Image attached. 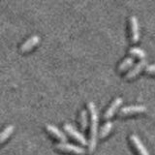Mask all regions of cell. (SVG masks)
<instances>
[{
  "label": "cell",
  "instance_id": "5",
  "mask_svg": "<svg viewBox=\"0 0 155 155\" xmlns=\"http://www.w3.org/2000/svg\"><path fill=\"white\" fill-rule=\"evenodd\" d=\"M129 142L138 155H149L147 149L144 147L142 140H140V138L136 134H131L129 136Z\"/></svg>",
  "mask_w": 155,
  "mask_h": 155
},
{
  "label": "cell",
  "instance_id": "1",
  "mask_svg": "<svg viewBox=\"0 0 155 155\" xmlns=\"http://www.w3.org/2000/svg\"><path fill=\"white\" fill-rule=\"evenodd\" d=\"M87 109H88V113L90 115V130H89V139H88V144H87V148H88V152L91 153L94 151L96 147L97 143V136H98V114H97V110L95 104L93 102H88L87 103Z\"/></svg>",
  "mask_w": 155,
  "mask_h": 155
},
{
  "label": "cell",
  "instance_id": "10",
  "mask_svg": "<svg viewBox=\"0 0 155 155\" xmlns=\"http://www.w3.org/2000/svg\"><path fill=\"white\" fill-rule=\"evenodd\" d=\"M46 130L51 136H52L53 138H55L59 140V143H66V140H67L66 135L63 133L62 131H60L59 129H58L56 126L52 125V124H47Z\"/></svg>",
  "mask_w": 155,
  "mask_h": 155
},
{
  "label": "cell",
  "instance_id": "4",
  "mask_svg": "<svg viewBox=\"0 0 155 155\" xmlns=\"http://www.w3.org/2000/svg\"><path fill=\"white\" fill-rule=\"evenodd\" d=\"M129 33H130V42L137 43L140 38L139 32V22L138 18L135 16H130L129 18Z\"/></svg>",
  "mask_w": 155,
  "mask_h": 155
},
{
  "label": "cell",
  "instance_id": "11",
  "mask_svg": "<svg viewBox=\"0 0 155 155\" xmlns=\"http://www.w3.org/2000/svg\"><path fill=\"white\" fill-rule=\"evenodd\" d=\"M134 60H135L134 57H132V56L125 57L124 59L119 63V65L117 67V71L119 73H121V72H124L125 70H127L128 68H130L131 66L133 65Z\"/></svg>",
  "mask_w": 155,
  "mask_h": 155
},
{
  "label": "cell",
  "instance_id": "3",
  "mask_svg": "<svg viewBox=\"0 0 155 155\" xmlns=\"http://www.w3.org/2000/svg\"><path fill=\"white\" fill-rule=\"evenodd\" d=\"M63 129H64L65 132H67V134L72 137L75 140H77L78 143H80L81 145H87L88 144V140H86V139L84 138V136L81 133H80L79 131H77L71 124L69 123H64L63 125Z\"/></svg>",
  "mask_w": 155,
  "mask_h": 155
},
{
  "label": "cell",
  "instance_id": "16",
  "mask_svg": "<svg viewBox=\"0 0 155 155\" xmlns=\"http://www.w3.org/2000/svg\"><path fill=\"white\" fill-rule=\"evenodd\" d=\"M145 72L147 73V74H152V75H155V64H148L147 65V67L144 68Z\"/></svg>",
  "mask_w": 155,
  "mask_h": 155
},
{
  "label": "cell",
  "instance_id": "7",
  "mask_svg": "<svg viewBox=\"0 0 155 155\" xmlns=\"http://www.w3.org/2000/svg\"><path fill=\"white\" fill-rule=\"evenodd\" d=\"M122 104V98L121 97H115V98L111 101V103L109 105L108 108L106 109V110L103 114V118L108 120L110 119L111 116L114 114V113L119 108V106Z\"/></svg>",
  "mask_w": 155,
  "mask_h": 155
},
{
  "label": "cell",
  "instance_id": "12",
  "mask_svg": "<svg viewBox=\"0 0 155 155\" xmlns=\"http://www.w3.org/2000/svg\"><path fill=\"white\" fill-rule=\"evenodd\" d=\"M88 113H87L86 110H81L80 111L79 114V123H80V127L82 131H84L87 128V122H88Z\"/></svg>",
  "mask_w": 155,
  "mask_h": 155
},
{
  "label": "cell",
  "instance_id": "2",
  "mask_svg": "<svg viewBox=\"0 0 155 155\" xmlns=\"http://www.w3.org/2000/svg\"><path fill=\"white\" fill-rule=\"evenodd\" d=\"M54 147L62 152L72 153L75 155H84L85 153V149L79 145L69 143H55Z\"/></svg>",
  "mask_w": 155,
  "mask_h": 155
},
{
  "label": "cell",
  "instance_id": "9",
  "mask_svg": "<svg viewBox=\"0 0 155 155\" xmlns=\"http://www.w3.org/2000/svg\"><path fill=\"white\" fill-rule=\"evenodd\" d=\"M39 42H40V36L36 35V34L31 35L30 37H28L21 46H19V51L26 52L28 51H30L31 48L35 47Z\"/></svg>",
  "mask_w": 155,
  "mask_h": 155
},
{
  "label": "cell",
  "instance_id": "8",
  "mask_svg": "<svg viewBox=\"0 0 155 155\" xmlns=\"http://www.w3.org/2000/svg\"><path fill=\"white\" fill-rule=\"evenodd\" d=\"M147 62L145 59H142V60H140L137 64H135L133 67H131L130 69L128 70V72L125 74V79L126 80H131V79H133V78H135L136 76H137L139 73L143 70L145 67H147Z\"/></svg>",
  "mask_w": 155,
  "mask_h": 155
},
{
  "label": "cell",
  "instance_id": "15",
  "mask_svg": "<svg viewBox=\"0 0 155 155\" xmlns=\"http://www.w3.org/2000/svg\"><path fill=\"white\" fill-rule=\"evenodd\" d=\"M14 131V126L13 125H8L6 126L3 131L1 132V135H0V143H4L5 140H6L10 136H11V134L13 133Z\"/></svg>",
  "mask_w": 155,
  "mask_h": 155
},
{
  "label": "cell",
  "instance_id": "6",
  "mask_svg": "<svg viewBox=\"0 0 155 155\" xmlns=\"http://www.w3.org/2000/svg\"><path fill=\"white\" fill-rule=\"evenodd\" d=\"M147 110V108L143 105H131V106H125L121 108L118 111L119 116H126L131 114H142Z\"/></svg>",
  "mask_w": 155,
  "mask_h": 155
},
{
  "label": "cell",
  "instance_id": "13",
  "mask_svg": "<svg viewBox=\"0 0 155 155\" xmlns=\"http://www.w3.org/2000/svg\"><path fill=\"white\" fill-rule=\"evenodd\" d=\"M111 129H113V122L110 121V120L106 121V122L103 124V126L101 127V130H100V132L98 134V137L101 138V139L107 137V136L110 134Z\"/></svg>",
  "mask_w": 155,
  "mask_h": 155
},
{
  "label": "cell",
  "instance_id": "14",
  "mask_svg": "<svg viewBox=\"0 0 155 155\" xmlns=\"http://www.w3.org/2000/svg\"><path fill=\"white\" fill-rule=\"evenodd\" d=\"M129 54L132 57H138V58H140V60L144 59V57H145L144 51H143L142 48H136V47L130 48V50H129Z\"/></svg>",
  "mask_w": 155,
  "mask_h": 155
}]
</instances>
